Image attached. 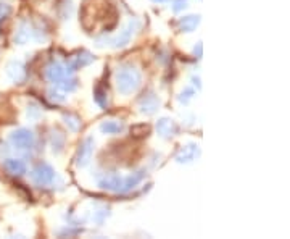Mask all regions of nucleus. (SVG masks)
Listing matches in <instances>:
<instances>
[{
  "mask_svg": "<svg viewBox=\"0 0 290 239\" xmlns=\"http://www.w3.org/2000/svg\"><path fill=\"white\" fill-rule=\"evenodd\" d=\"M57 88L63 92H73L76 88H77V79L76 78H70V76H66L63 78L60 83H57Z\"/></svg>",
  "mask_w": 290,
  "mask_h": 239,
  "instance_id": "19",
  "label": "nucleus"
},
{
  "mask_svg": "<svg viewBox=\"0 0 290 239\" xmlns=\"http://www.w3.org/2000/svg\"><path fill=\"white\" fill-rule=\"evenodd\" d=\"M10 143H12L13 147L18 149V150H29V149L34 147L36 137H34V133H32L31 129L19 128V129H15V131L10 134Z\"/></svg>",
  "mask_w": 290,
  "mask_h": 239,
  "instance_id": "2",
  "label": "nucleus"
},
{
  "mask_svg": "<svg viewBox=\"0 0 290 239\" xmlns=\"http://www.w3.org/2000/svg\"><path fill=\"white\" fill-rule=\"evenodd\" d=\"M122 180L119 175H105L102 180H98V186L107 191H113V192H119L122 189Z\"/></svg>",
  "mask_w": 290,
  "mask_h": 239,
  "instance_id": "12",
  "label": "nucleus"
},
{
  "mask_svg": "<svg viewBox=\"0 0 290 239\" xmlns=\"http://www.w3.org/2000/svg\"><path fill=\"white\" fill-rule=\"evenodd\" d=\"M152 2H157V4H166V2H171V0H152Z\"/></svg>",
  "mask_w": 290,
  "mask_h": 239,
  "instance_id": "26",
  "label": "nucleus"
},
{
  "mask_svg": "<svg viewBox=\"0 0 290 239\" xmlns=\"http://www.w3.org/2000/svg\"><path fill=\"white\" fill-rule=\"evenodd\" d=\"M122 129H125V125L118 120H105V122L100 125V131L103 134H119Z\"/></svg>",
  "mask_w": 290,
  "mask_h": 239,
  "instance_id": "16",
  "label": "nucleus"
},
{
  "mask_svg": "<svg viewBox=\"0 0 290 239\" xmlns=\"http://www.w3.org/2000/svg\"><path fill=\"white\" fill-rule=\"evenodd\" d=\"M200 155V149L197 144H189L185 147H181L179 152L176 154V162L177 164H189V162H194Z\"/></svg>",
  "mask_w": 290,
  "mask_h": 239,
  "instance_id": "11",
  "label": "nucleus"
},
{
  "mask_svg": "<svg viewBox=\"0 0 290 239\" xmlns=\"http://www.w3.org/2000/svg\"><path fill=\"white\" fill-rule=\"evenodd\" d=\"M187 7V0H174L173 2V12H181V10H184Z\"/></svg>",
  "mask_w": 290,
  "mask_h": 239,
  "instance_id": "25",
  "label": "nucleus"
},
{
  "mask_svg": "<svg viewBox=\"0 0 290 239\" xmlns=\"http://www.w3.org/2000/svg\"><path fill=\"white\" fill-rule=\"evenodd\" d=\"M49 99L50 101H53V102H57V104H60V102H63L65 101V95L60 92V91H49Z\"/></svg>",
  "mask_w": 290,
  "mask_h": 239,
  "instance_id": "23",
  "label": "nucleus"
},
{
  "mask_svg": "<svg viewBox=\"0 0 290 239\" xmlns=\"http://www.w3.org/2000/svg\"><path fill=\"white\" fill-rule=\"evenodd\" d=\"M194 94H195V91H194L192 88H187V89H184V91H182V94L179 95V102H181V104H187V102L191 101L192 97H194Z\"/></svg>",
  "mask_w": 290,
  "mask_h": 239,
  "instance_id": "21",
  "label": "nucleus"
},
{
  "mask_svg": "<svg viewBox=\"0 0 290 239\" xmlns=\"http://www.w3.org/2000/svg\"><path fill=\"white\" fill-rule=\"evenodd\" d=\"M31 180L32 183L39 188H46L53 183L55 180V171L49 164H37L31 170Z\"/></svg>",
  "mask_w": 290,
  "mask_h": 239,
  "instance_id": "3",
  "label": "nucleus"
},
{
  "mask_svg": "<svg viewBox=\"0 0 290 239\" xmlns=\"http://www.w3.org/2000/svg\"><path fill=\"white\" fill-rule=\"evenodd\" d=\"M142 178H143V171L132 173V175H129L128 178H125V180H122V189H121V192H128L132 188H136L137 184L142 181Z\"/></svg>",
  "mask_w": 290,
  "mask_h": 239,
  "instance_id": "17",
  "label": "nucleus"
},
{
  "mask_svg": "<svg viewBox=\"0 0 290 239\" xmlns=\"http://www.w3.org/2000/svg\"><path fill=\"white\" fill-rule=\"evenodd\" d=\"M63 122H65L66 126L70 128V131H73V133L79 131L81 120H79V116H76L74 113H65V115H63Z\"/></svg>",
  "mask_w": 290,
  "mask_h": 239,
  "instance_id": "18",
  "label": "nucleus"
},
{
  "mask_svg": "<svg viewBox=\"0 0 290 239\" xmlns=\"http://www.w3.org/2000/svg\"><path fill=\"white\" fill-rule=\"evenodd\" d=\"M139 108H140V112L145 113V115L157 113L158 108H160V99L153 92L145 94L142 99L139 101Z\"/></svg>",
  "mask_w": 290,
  "mask_h": 239,
  "instance_id": "9",
  "label": "nucleus"
},
{
  "mask_svg": "<svg viewBox=\"0 0 290 239\" xmlns=\"http://www.w3.org/2000/svg\"><path fill=\"white\" fill-rule=\"evenodd\" d=\"M32 37H34V31H32V28L29 26V23L23 21V23H21V25L18 26V29H16V32H15L13 41H15V44L25 46L26 42H28L29 39H32Z\"/></svg>",
  "mask_w": 290,
  "mask_h": 239,
  "instance_id": "14",
  "label": "nucleus"
},
{
  "mask_svg": "<svg viewBox=\"0 0 290 239\" xmlns=\"http://www.w3.org/2000/svg\"><path fill=\"white\" fill-rule=\"evenodd\" d=\"M94 62V57H92V53H89V52H79V53H76V55H73L68 63L65 65L66 70H68V73H73L76 70H79V68H84L87 67V65H91Z\"/></svg>",
  "mask_w": 290,
  "mask_h": 239,
  "instance_id": "7",
  "label": "nucleus"
},
{
  "mask_svg": "<svg viewBox=\"0 0 290 239\" xmlns=\"http://www.w3.org/2000/svg\"><path fill=\"white\" fill-rule=\"evenodd\" d=\"M142 83V74L134 67H121L116 71V89L122 95H129L139 89Z\"/></svg>",
  "mask_w": 290,
  "mask_h": 239,
  "instance_id": "1",
  "label": "nucleus"
},
{
  "mask_svg": "<svg viewBox=\"0 0 290 239\" xmlns=\"http://www.w3.org/2000/svg\"><path fill=\"white\" fill-rule=\"evenodd\" d=\"M179 131V126L171 118H161L160 122L157 123V133L164 137V139H171L177 134Z\"/></svg>",
  "mask_w": 290,
  "mask_h": 239,
  "instance_id": "10",
  "label": "nucleus"
},
{
  "mask_svg": "<svg viewBox=\"0 0 290 239\" xmlns=\"http://www.w3.org/2000/svg\"><path fill=\"white\" fill-rule=\"evenodd\" d=\"M68 74H70L68 70H66V67H65L63 63H60V62H52L49 67L46 68V78H47V81H50L53 84L55 83H60Z\"/></svg>",
  "mask_w": 290,
  "mask_h": 239,
  "instance_id": "8",
  "label": "nucleus"
},
{
  "mask_svg": "<svg viewBox=\"0 0 290 239\" xmlns=\"http://www.w3.org/2000/svg\"><path fill=\"white\" fill-rule=\"evenodd\" d=\"M10 12H12V8H10V5L7 4H0V23L10 15Z\"/></svg>",
  "mask_w": 290,
  "mask_h": 239,
  "instance_id": "24",
  "label": "nucleus"
},
{
  "mask_svg": "<svg viewBox=\"0 0 290 239\" xmlns=\"http://www.w3.org/2000/svg\"><path fill=\"white\" fill-rule=\"evenodd\" d=\"M4 168L12 176H23L26 173V164L19 158H7L4 162Z\"/></svg>",
  "mask_w": 290,
  "mask_h": 239,
  "instance_id": "13",
  "label": "nucleus"
},
{
  "mask_svg": "<svg viewBox=\"0 0 290 239\" xmlns=\"http://www.w3.org/2000/svg\"><path fill=\"white\" fill-rule=\"evenodd\" d=\"M5 74L7 78L15 83V84H21L25 79H26V67L23 62L19 60H12L5 68Z\"/></svg>",
  "mask_w": 290,
  "mask_h": 239,
  "instance_id": "5",
  "label": "nucleus"
},
{
  "mask_svg": "<svg viewBox=\"0 0 290 239\" xmlns=\"http://www.w3.org/2000/svg\"><path fill=\"white\" fill-rule=\"evenodd\" d=\"M94 99H95V102H97L98 107H102V108L108 107V92H107V89L97 88L95 92H94Z\"/></svg>",
  "mask_w": 290,
  "mask_h": 239,
  "instance_id": "20",
  "label": "nucleus"
},
{
  "mask_svg": "<svg viewBox=\"0 0 290 239\" xmlns=\"http://www.w3.org/2000/svg\"><path fill=\"white\" fill-rule=\"evenodd\" d=\"M28 116L32 118V120H36L40 116V108L36 105V104H29L28 105Z\"/></svg>",
  "mask_w": 290,
  "mask_h": 239,
  "instance_id": "22",
  "label": "nucleus"
},
{
  "mask_svg": "<svg viewBox=\"0 0 290 239\" xmlns=\"http://www.w3.org/2000/svg\"><path fill=\"white\" fill-rule=\"evenodd\" d=\"M200 25V16L197 15H189L184 18H179L177 21V29L181 32H192L197 29V26Z\"/></svg>",
  "mask_w": 290,
  "mask_h": 239,
  "instance_id": "15",
  "label": "nucleus"
},
{
  "mask_svg": "<svg viewBox=\"0 0 290 239\" xmlns=\"http://www.w3.org/2000/svg\"><path fill=\"white\" fill-rule=\"evenodd\" d=\"M139 28H140V21H139V19H132V21H129L128 26L121 31V34H119L118 37H115L113 41H111V44H113V47H115V49H119V47L128 46L129 42H131V39H132V36L136 34V31H137Z\"/></svg>",
  "mask_w": 290,
  "mask_h": 239,
  "instance_id": "4",
  "label": "nucleus"
},
{
  "mask_svg": "<svg viewBox=\"0 0 290 239\" xmlns=\"http://www.w3.org/2000/svg\"><path fill=\"white\" fill-rule=\"evenodd\" d=\"M92 152H94V137H86L82 143L79 144V149H77L76 167H79V168L86 167L89 162H91Z\"/></svg>",
  "mask_w": 290,
  "mask_h": 239,
  "instance_id": "6",
  "label": "nucleus"
}]
</instances>
